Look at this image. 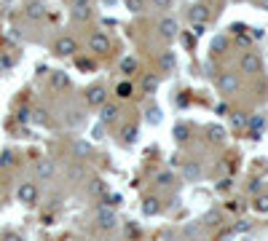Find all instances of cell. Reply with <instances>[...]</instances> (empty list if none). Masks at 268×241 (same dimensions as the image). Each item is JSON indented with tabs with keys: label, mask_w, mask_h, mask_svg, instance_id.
<instances>
[{
	"label": "cell",
	"mask_w": 268,
	"mask_h": 241,
	"mask_svg": "<svg viewBox=\"0 0 268 241\" xmlns=\"http://www.w3.org/2000/svg\"><path fill=\"white\" fill-rule=\"evenodd\" d=\"M75 51H78L75 38H70V35L56 38V43H54V54H56V56H73Z\"/></svg>",
	"instance_id": "cell-4"
},
{
	"label": "cell",
	"mask_w": 268,
	"mask_h": 241,
	"mask_svg": "<svg viewBox=\"0 0 268 241\" xmlns=\"http://www.w3.org/2000/svg\"><path fill=\"white\" fill-rule=\"evenodd\" d=\"M16 201H22V204H35L38 201V185L35 182H22V185L16 188Z\"/></svg>",
	"instance_id": "cell-3"
},
{
	"label": "cell",
	"mask_w": 268,
	"mask_h": 241,
	"mask_svg": "<svg viewBox=\"0 0 268 241\" xmlns=\"http://www.w3.org/2000/svg\"><path fill=\"white\" fill-rule=\"evenodd\" d=\"M188 16H191V22H193V24H207L209 11L204 8V5H193V8H191V14H188Z\"/></svg>",
	"instance_id": "cell-14"
},
{
	"label": "cell",
	"mask_w": 268,
	"mask_h": 241,
	"mask_svg": "<svg viewBox=\"0 0 268 241\" xmlns=\"http://www.w3.org/2000/svg\"><path fill=\"white\" fill-rule=\"evenodd\" d=\"M24 14H27V19H43L46 16V5L43 3H30Z\"/></svg>",
	"instance_id": "cell-17"
},
{
	"label": "cell",
	"mask_w": 268,
	"mask_h": 241,
	"mask_svg": "<svg viewBox=\"0 0 268 241\" xmlns=\"http://www.w3.org/2000/svg\"><path fill=\"white\" fill-rule=\"evenodd\" d=\"M182 177H185V180H191V182L201 180V166H199V164H193V161L182 164Z\"/></svg>",
	"instance_id": "cell-12"
},
{
	"label": "cell",
	"mask_w": 268,
	"mask_h": 241,
	"mask_svg": "<svg viewBox=\"0 0 268 241\" xmlns=\"http://www.w3.org/2000/svg\"><path fill=\"white\" fill-rule=\"evenodd\" d=\"M89 16H91L89 5H75V8H73V19H75V22H86Z\"/></svg>",
	"instance_id": "cell-23"
},
{
	"label": "cell",
	"mask_w": 268,
	"mask_h": 241,
	"mask_svg": "<svg viewBox=\"0 0 268 241\" xmlns=\"http://www.w3.org/2000/svg\"><path fill=\"white\" fill-rule=\"evenodd\" d=\"M182 43H185V46H193V35H182Z\"/></svg>",
	"instance_id": "cell-40"
},
{
	"label": "cell",
	"mask_w": 268,
	"mask_h": 241,
	"mask_svg": "<svg viewBox=\"0 0 268 241\" xmlns=\"http://www.w3.org/2000/svg\"><path fill=\"white\" fill-rule=\"evenodd\" d=\"M8 67H11V59H8V56H3V54H0V75H5V73H8Z\"/></svg>",
	"instance_id": "cell-33"
},
{
	"label": "cell",
	"mask_w": 268,
	"mask_h": 241,
	"mask_svg": "<svg viewBox=\"0 0 268 241\" xmlns=\"http://www.w3.org/2000/svg\"><path fill=\"white\" fill-rule=\"evenodd\" d=\"M121 201H123V198H121V193H110V196H105V198H102V206H110V209H115V206H118Z\"/></svg>",
	"instance_id": "cell-24"
},
{
	"label": "cell",
	"mask_w": 268,
	"mask_h": 241,
	"mask_svg": "<svg viewBox=\"0 0 268 241\" xmlns=\"http://www.w3.org/2000/svg\"><path fill=\"white\" fill-rule=\"evenodd\" d=\"M89 191L94 193V196H105V193H107V185H105L102 180H94V182L89 185Z\"/></svg>",
	"instance_id": "cell-25"
},
{
	"label": "cell",
	"mask_w": 268,
	"mask_h": 241,
	"mask_svg": "<svg viewBox=\"0 0 268 241\" xmlns=\"http://www.w3.org/2000/svg\"><path fill=\"white\" fill-rule=\"evenodd\" d=\"M118 67H121L123 75H132V73H137V59H134V56H123Z\"/></svg>",
	"instance_id": "cell-19"
},
{
	"label": "cell",
	"mask_w": 268,
	"mask_h": 241,
	"mask_svg": "<svg viewBox=\"0 0 268 241\" xmlns=\"http://www.w3.org/2000/svg\"><path fill=\"white\" fill-rule=\"evenodd\" d=\"M100 118H102V123H115L118 121V107L110 105V102H105V105L100 107Z\"/></svg>",
	"instance_id": "cell-11"
},
{
	"label": "cell",
	"mask_w": 268,
	"mask_h": 241,
	"mask_svg": "<svg viewBox=\"0 0 268 241\" xmlns=\"http://www.w3.org/2000/svg\"><path fill=\"white\" fill-rule=\"evenodd\" d=\"M51 86L54 89H70V75L62 73V70H54V73H51Z\"/></svg>",
	"instance_id": "cell-13"
},
{
	"label": "cell",
	"mask_w": 268,
	"mask_h": 241,
	"mask_svg": "<svg viewBox=\"0 0 268 241\" xmlns=\"http://www.w3.org/2000/svg\"><path fill=\"white\" fill-rule=\"evenodd\" d=\"M159 32L166 38V41H174V38H177V22H174L172 16L161 19V24H159Z\"/></svg>",
	"instance_id": "cell-9"
},
{
	"label": "cell",
	"mask_w": 268,
	"mask_h": 241,
	"mask_svg": "<svg viewBox=\"0 0 268 241\" xmlns=\"http://www.w3.org/2000/svg\"><path fill=\"white\" fill-rule=\"evenodd\" d=\"M64 241H67V239H64Z\"/></svg>",
	"instance_id": "cell-44"
},
{
	"label": "cell",
	"mask_w": 268,
	"mask_h": 241,
	"mask_svg": "<svg viewBox=\"0 0 268 241\" xmlns=\"http://www.w3.org/2000/svg\"><path fill=\"white\" fill-rule=\"evenodd\" d=\"M3 241H22V236H19V233H5Z\"/></svg>",
	"instance_id": "cell-39"
},
{
	"label": "cell",
	"mask_w": 268,
	"mask_h": 241,
	"mask_svg": "<svg viewBox=\"0 0 268 241\" xmlns=\"http://www.w3.org/2000/svg\"><path fill=\"white\" fill-rule=\"evenodd\" d=\"M134 94V86L129 81H118V86H115V96L118 99H129V96Z\"/></svg>",
	"instance_id": "cell-16"
},
{
	"label": "cell",
	"mask_w": 268,
	"mask_h": 241,
	"mask_svg": "<svg viewBox=\"0 0 268 241\" xmlns=\"http://www.w3.org/2000/svg\"><path fill=\"white\" fill-rule=\"evenodd\" d=\"M252 206H255V212H260V214H266L268 212V193H258L252 201Z\"/></svg>",
	"instance_id": "cell-21"
},
{
	"label": "cell",
	"mask_w": 268,
	"mask_h": 241,
	"mask_svg": "<svg viewBox=\"0 0 268 241\" xmlns=\"http://www.w3.org/2000/svg\"><path fill=\"white\" fill-rule=\"evenodd\" d=\"M156 182H159L161 188H169V185H172V182H174V177H172V174H169V172H161L159 177H156Z\"/></svg>",
	"instance_id": "cell-29"
},
{
	"label": "cell",
	"mask_w": 268,
	"mask_h": 241,
	"mask_svg": "<svg viewBox=\"0 0 268 241\" xmlns=\"http://www.w3.org/2000/svg\"><path fill=\"white\" fill-rule=\"evenodd\" d=\"M54 174H56V164L51 158H41L35 164V177L38 180H51Z\"/></svg>",
	"instance_id": "cell-6"
},
{
	"label": "cell",
	"mask_w": 268,
	"mask_h": 241,
	"mask_svg": "<svg viewBox=\"0 0 268 241\" xmlns=\"http://www.w3.org/2000/svg\"><path fill=\"white\" fill-rule=\"evenodd\" d=\"M75 5H91V0H75Z\"/></svg>",
	"instance_id": "cell-41"
},
{
	"label": "cell",
	"mask_w": 268,
	"mask_h": 241,
	"mask_svg": "<svg viewBox=\"0 0 268 241\" xmlns=\"http://www.w3.org/2000/svg\"><path fill=\"white\" fill-rule=\"evenodd\" d=\"M78 67H81V70H91V67H94V62H91V59H78Z\"/></svg>",
	"instance_id": "cell-37"
},
{
	"label": "cell",
	"mask_w": 268,
	"mask_h": 241,
	"mask_svg": "<svg viewBox=\"0 0 268 241\" xmlns=\"http://www.w3.org/2000/svg\"><path fill=\"white\" fill-rule=\"evenodd\" d=\"M169 3H172V0H153L156 8H169Z\"/></svg>",
	"instance_id": "cell-38"
},
{
	"label": "cell",
	"mask_w": 268,
	"mask_h": 241,
	"mask_svg": "<svg viewBox=\"0 0 268 241\" xmlns=\"http://www.w3.org/2000/svg\"><path fill=\"white\" fill-rule=\"evenodd\" d=\"M263 5H266V8H268V0H266V3H263Z\"/></svg>",
	"instance_id": "cell-43"
},
{
	"label": "cell",
	"mask_w": 268,
	"mask_h": 241,
	"mask_svg": "<svg viewBox=\"0 0 268 241\" xmlns=\"http://www.w3.org/2000/svg\"><path fill=\"white\" fill-rule=\"evenodd\" d=\"M161 67H164L166 73H172V70H174V54H169V51H166V54L161 56Z\"/></svg>",
	"instance_id": "cell-27"
},
{
	"label": "cell",
	"mask_w": 268,
	"mask_h": 241,
	"mask_svg": "<svg viewBox=\"0 0 268 241\" xmlns=\"http://www.w3.org/2000/svg\"><path fill=\"white\" fill-rule=\"evenodd\" d=\"M231 126L233 129H247L250 126V118L244 113H231Z\"/></svg>",
	"instance_id": "cell-22"
},
{
	"label": "cell",
	"mask_w": 268,
	"mask_h": 241,
	"mask_svg": "<svg viewBox=\"0 0 268 241\" xmlns=\"http://www.w3.org/2000/svg\"><path fill=\"white\" fill-rule=\"evenodd\" d=\"M32 123H49V113H46L43 107H38V110H32Z\"/></svg>",
	"instance_id": "cell-26"
},
{
	"label": "cell",
	"mask_w": 268,
	"mask_h": 241,
	"mask_svg": "<svg viewBox=\"0 0 268 241\" xmlns=\"http://www.w3.org/2000/svg\"><path fill=\"white\" fill-rule=\"evenodd\" d=\"M207 223H209V225H217V223H220V212H214V209L207 212Z\"/></svg>",
	"instance_id": "cell-34"
},
{
	"label": "cell",
	"mask_w": 268,
	"mask_h": 241,
	"mask_svg": "<svg viewBox=\"0 0 268 241\" xmlns=\"http://www.w3.org/2000/svg\"><path fill=\"white\" fill-rule=\"evenodd\" d=\"M97 225H100L102 231H113V228L118 225V217H115V212L110 209V206H100V209H97Z\"/></svg>",
	"instance_id": "cell-2"
},
{
	"label": "cell",
	"mask_w": 268,
	"mask_h": 241,
	"mask_svg": "<svg viewBox=\"0 0 268 241\" xmlns=\"http://www.w3.org/2000/svg\"><path fill=\"white\" fill-rule=\"evenodd\" d=\"M100 3H105V5H115L118 0H100Z\"/></svg>",
	"instance_id": "cell-42"
},
{
	"label": "cell",
	"mask_w": 268,
	"mask_h": 241,
	"mask_svg": "<svg viewBox=\"0 0 268 241\" xmlns=\"http://www.w3.org/2000/svg\"><path fill=\"white\" fill-rule=\"evenodd\" d=\"M156 89H159V75H153V73L142 75V94H153Z\"/></svg>",
	"instance_id": "cell-15"
},
{
	"label": "cell",
	"mask_w": 268,
	"mask_h": 241,
	"mask_svg": "<svg viewBox=\"0 0 268 241\" xmlns=\"http://www.w3.org/2000/svg\"><path fill=\"white\" fill-rule=\"evenodd\" d=\"M217 89L223 91V94H233V91L239 89V78L231 75V73H223L217 78Z\"/></svg>",
	"instance_id": "cell-8"
},
{
	"label": "cell",
	"mask_w": 268,
	"mask_h": 241,
	"mask_svg": "<svg viewBox=\"0 0 268 241\" xmlns=\"http://www.w3.org/2000/svg\"><path fill=\"white\" fill-rule=\"evenodd\" d=\"M239 67H241V73H247V75H255V73H260V67H263V62H260V56H258V54H252V51H247V54L241 56Z\"/></svg>",
	"instance_id": "cell-5"
},
{
	"label": "cell",
	"mask_w": 268,
	"mask_h": 241,
	"mask_svg": "<svg viewBox=\"0 0 268 241\" xmlns=\"http://www.w3.org/2000/svg\"><path fill=\"white\" fill-rule=\"evenodd\" d=\"M250 126L255 129V132H260V129L266 126V118H263V115H255V118H250Z\"/></svg>",
	"instance_id": "cell-31"
},
{
	"label": "cell",
	"mask_w": 268,
	"mask_h": 241,
	"mask_svg": "<svg viewBox=\"0 0 268 241\" xmlns=\"http://www.w3.org/2000/svg\"><path fill=\"white\" fill-rule=\"evenodd\" d=\"M11 164H14V153H11V150H3V153H0V166H11Z\"/></svg>",
	"instance_id": "cell-30"
},
{
	"label": "cell",
	"mask_w": 268,
	"mask_h": 241,
	"mask_svg": "<svg viewBox=\"0 0 268 241\" xmlns=\"http://www.w3.org/2000/svg\"><path fill=\"white\" fill-rule=\"evenodd\" d=\"M140 209H142V214H145V217H153V214L161 212V201L156 198V196H148V198H142Z\"/></svg>",
	"instance_id": "cell-10"
},
{
	"label": "cell",
	"mask_w": 268,
	"mask_h": 241,
	"mask_svg": "<svg viewBox=\"0 0 268 241\" xmlns=\"http://www.w3.org/2000/svg\"><path fill=\"white\" fill-rule=\"evenodd\" d=\"M121 137H123V142H126V145H134V140H137V126H134V123H126V126L121 129Z\"/></svg>",
	"instance_id": "cell-20"
},
{
	"label": "cell",
	"mask_w": 268,
	"mask_h": 241,
	"mask_svg": "<svg viewBox=\"0 0 268 241\" xmlns=\"http://www.w3.org/2000/svg\"><path fill=\"white\" fill-rule=\"evenodd\" d=\"M212 48H214V51H223V48H225V38H214V41H212Z\"/></svg>",
	"instance_id": "cell-35"
},
{
	"label": "cell",
	"mask_w": 268,
	"mask_h": 241,
	"mask_svg": "<svg viewBox=\"0 0 268 241\" xmlns=\"http://www.w3.org/2000/svg\"><path fill=\"white\" fill-rule=\"evenodd\" d=\"M207 134H209V140H212V142H223V140H225V129L217 126V123L207 126Z\"/></svg>",
	"instance_id": "cell-18"
},
{
	"label": "cell",
	"mask_w": 268,
	"mask_h": 241,
	"mask_svg": "<svg viewBox=\"0 0 268 241\" xmlns=\"http://www.w3.org/2000/svg\"><path fill=\"white\" fill-rule=\"evenodd\" d=\"M126 8L132 11V14H140V11L145 8V0H126Z\"/></svg>",
	"instance_id": "cell-28"
},
{
	"label": "cell",
	"mask_w": 268,
	"mask_h": 241,
	"mask_svg": "<svg viewBox=\"0 0 268 241\" xmlns=\"http://www.w3.org/2000/svg\"><path fill=\"white\" fill-rule=\"evenodd\" d=\"M148 121H150V123H159V121H161V118H159V110H156V107L148 110Z\"/></svg>",
	"instance_id": "cell-36"
},
{
	"label": "cell",
	"mask_w": 268,
	"mask_h": 241,
	"mask_svg": "<svg viewBox=\"0 0 268 241\" xmlns=\"http://www.w3.org/2000/svg\"><path fill=\"white\" fill-rule=\"evenodd\" d=\"M110 48H113V41H110L105 32H94V35L89 38V51L91 54H107Z\"/></svg>",
	"instance_id": "cell-1"
},
{
	"label": "cell",
	"mask_w": 268,
	"mask_h": 241,
	"mask_svg": "<svg viewBox=\"0 0 268 241\" xmlns=\"http://www.w3.org/2000/svg\"><path fill=\"white\" fill-rule=\"evenodd\" d=\"M86 102H89L91 107H102L105 102H107V91H105L102 86H91L86 91Z\"/></svg>",
	"instance_id": "cell-7"
},
{
	"label": "cell",
	"mask_w": 268,
	"mask_h": 241,
	"mask_svg": "<svg viewBox=\"0 0 268 241\" xmlns=\"http://www.w3.org/2000/svg\"><path fill=\"white\" fill-rule=\"evenodd\" d=\"M75 153H78V155H89L91 147L86 145V142H75Z\"/></svg>",
	"instance_id": "cell-32"
}]
</instances>
